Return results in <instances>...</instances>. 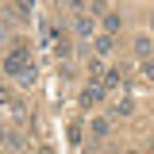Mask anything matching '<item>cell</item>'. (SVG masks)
Returning a JSON list of instances; mask_svg holds the SVG:
<instances>
[{"label": "cell", "instance_id": "6da1fadb", "mask_svg": "<svg viewBox=\"0 0 154 154\" xmlns=\"http://www.w3.org/2000/svg\"><path fill=\"white\" fill-rule=\"evenodd\" d=\"M27 62H31V54H27V46H23V42H19L16 50H12V54L4 58V73H8V77H16L19 69H23V66H27Z\"/></svg>", "mask_w": 154, "mask_h": 154}, {"label": "cell", "instance_id": "7a4b0ae2", "mask_svg": "<svg viewBox=\"0 0 154 154\" xmlns=\"http://www.w3.org/2000/svg\"><path fill=\"white\" fill-rule=\"evenodd\" d=\"M104 93H108V89H104L100 81H93V85L81 93V104H85V108H89V104H100V100H104Z\"/></svg>", "mask_w": 154, "mask_h": 154}, {"label": "cell", "instance_id": "3957f363", "mask_svg": "<svg viewBox=\"0 0 154 154\" xmlns=\"http://www.w3.org/2000/svg\"><path fill=\"white\" fill-rule=\"evenodd\" d=\"M135 112V104H131V96H123V100H116L112 108H108V116H112V119H127V116Z\"/></svg>", "mask_w": 154, "mask_h": 154}, {"label": "cell", "instance_id": "277c9868", "mask_svg": "<svg viewBox=\"0 0 154 154\" xmlns=\"http://www.w3.org/2000/svg\"><path fill=\"white\" fill-rule=\"evenodd\" d=\"M73 31L81 38H93V16H89V12H81V16L73 19Z\"/></svg>", "mask_w": 154, "mask_h": 154}, {"label": "cell", "instance_id": "5b68a950", "mask_svg": "<svg viewBox=\"0 0 154 154\" xmlns=\"http://www.w3.org/2000/svg\"><path fill=\"white\" fill-rule=\"evenodd\" d=\"M150 50H154L150 35H139V38H135V54H139V58H150Z\"/></svg>", "mask_w": 154, "mask_h": 154}, {"label": "cell", "instance_id": "8992f818", "mask_svg": "<svg viewBox=\"0 0 154 154\" xmlns=\"http://www.w3.org/2000/svg\"><path fill=\"white\" fill-rule=\"evenodd\" d=\"M119 81H123V69H104V77H100V85H104V89H116Z\"/></svg>", "mask_w": 154, "mask_h": 154}, {"label": "cell", "instance_id": "52a82bcc", "mask_svg": "<svg viewBox=\"0 0 154 154\" xmlns=\"http://www.w3.org/2000/svg\"><path fill=\"white\" fill-rule=\"evenodd\" d=\"M0 143H4L8 150H27V139H23V135H4Z\"/></svg>", "mask_w": 154, "mask_h": 154}, {"label": "cell", "instance_id": "ba28073f", "mask_svg": "<svg viewBox=\"0 0 154 154\" xmlns=\"http://www.w3.org/2000/svg\"><path fill=\"white\" fill-rule=\"evenodd\" d=\"M16 81H19V85H35V66L27 62V66H23V69L16 73Z\"/></svg>", "mask_w": 154, "mask_h": 154}, {"label": "cell", "instance_id": "9c48e42d", "mask_svg": "<svg viewBox=\"0 0 154 154\" xmlns=\"http://www.w3.org/2000/svg\"><path fill=\"white\" fill-rule=\"evenodd\" d=\"M89 131H93L96 139H104V135H108V119H104V116H96L93 123H89Z\"/></svg>", "mask_w": 154, "mask_h": 154}, {"label": "cell", "instance_id": "30bf717a", "mask_svg": "<svg viewBox=\"0 0 154 154\" xmlns=\"http://www.w3.org/2000/svg\"><path fill=\"white\" fill-rule=\"evenodd\" d=\"M119 27H123V19H119V16H108V12H104V31H108V35H119Z\"/></svg>", "mask_w": 154, "mask_h": 154}, {"label": "cell", "instance_id": "8fae6325", "mask_svg": "<svg viewBox=\"0 0 154 154\" xmlns=\"http://www.w3.org/2000/svg\"><path fill=\"white\" fill-rule=\"evenodd\" d=\"M93 46H96V54H112V46H116V42H112V35H100Z\"/></svg>", "mask_w": 154, "mask_h": 154}, {"label": "cell", "instance_id": "7c38bea8", "mask_svg": "<svg viewBox=\"0 0 154 154\" xmlns=\"http://www.w3.org/2000/svg\"><path fill=\"white\" fill-rule=\"evenodd\" d=\"M89 77H93V81L104 77V62H100V58H89Z\"/></svg>", "mask_w": 154, "mask_h": 154}, {"label": "cell", "instance_id": "4fadbf2b", "mask_svg": "<svg viewBox=\"0 0 154 154\" xmlns=\"http://www.w3.org/2000/svg\"><path fill=\"white\" fill-rule=\"evenodd\" d=\"M16 12L27 19V16H31V0H16Z\"/></svg>", "mask_w": 154, "mask_h": 154}, {"label": "cell", "instance_id": "5bb4252c", "mask_svg": "<svg viewBox=\"0 0 154 154\" xmlns=\"http://www.w3.org/2000/svg\"><path fill=\"white\" fill-rule=\"evenodd\" d=\"M0 104H8V89L4 85H0Z\"/></svg>", "mask_w": 154, "mask_h": 154}, {"label": "cell", "instance_id": "9a60e30c", "mask_svg": "<svg viewBox=\"0 0 154 154\" xmlns=\"http://www.w3.org/2000/svg\"><path fill=\"white\" fill-rule=\"evenodd\" d=\"M4 38H8V31H4V23H0V42H4Z\"/></svg>", "mask_w": 154, "mask_h": 154}]
</instances>
